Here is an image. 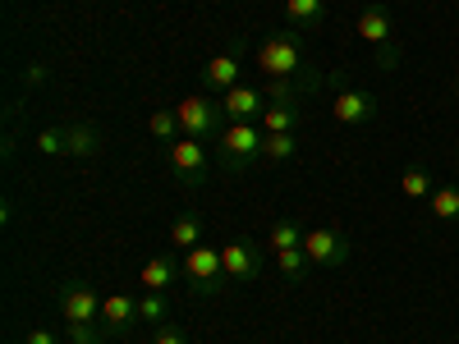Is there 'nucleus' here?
<instances>
[{
	"mask_svg": "<svg viewBox=\"0 0 459 344\" xmlns=\"http://www.w3.org/2000/svg\"><path fill=\"white\" fill-rule=\"evenodd\" d=\"M257 69L266 79H308V83H331L335 73H322L308 64V47H303V32L299 28H285V32H266L257 42Z\"/></svg>",
	"mask_w": 459,
	"mask_h": 344,
	"instance_id": "obj_1",
	"label": "nucleus"
},
{
	"mask_svg": "<svg viewBox=\"0 0 459 344\" xmlns=\"http://www.w3.org/2000/svg\"><path fill=\"white\" fill-rule=\"evenodd\" d=\"M262 129L253 120H230L216 138V166L225 175H248L262 166Z\"/></svg>",
	"mask_w": 459,
	"mask_h": 344,
	"instance_id": "obj_2",
	"label": "nucleus"
},
{
	"mask_svg": "<svg viewBox=\"0 0 459 344\" xmlns=\"http://www.w3.org/2000/svg\"><path fill=\"white\" fill-rule=\"evenodd\" d=\"M175 115H179V133L184 138H221V129L230 125L225 120V110H221V97H207V92H194V97H184L179 106H175Z\"/></svg>",
	"mask_w": 459,
	"mask_h": 344,
	"instance_id": "obj_3",
	"label": "nucleus"
},
{
	"mask_svg": "<svg viewBox=\"0 0 459 344\" xmlns=\"http://www.w3.org/2000/svg\"><path fill=\"white\" fill-rule=\"evenodd\" d=\"M184 280L194 289V298H216L230 276H225V262H221V248L212 244H198L194 253H184Z\"/></svg>",
	"mask_w": 459,
	"mask_h": 344,
	"instance_id": "obj_4",
	"label": "nucleus"
},
{
	"mask_svg": "<svg viewBox=\"0 0 459 344\" xmlns=\"http://www.w3.org/2000/svg\"><path fill=\"white\" fill-rule=\"evenodd\" d=\"M303 253H308V262L317 266V271H335V266H344L354 257V244H350L344 229L317 225V229H303Z\"/></svg>",
	"mask_w": 459,
	"mask_h": 344,
	"instance_id": "obj_5",
	"label": "nucleus"
},
{
	"mask_svg": "<svg viewBox=\"0 0 459 344\" xmlns=\"http://www.w3.org/2000/svg\"><path fill=\"white\" fill-rule=\"evenodd\" d=\"M166 166H170V175H175L179 184H188V188H198V184L212 179V157H207V147H203L198 138H175V142L166 147Z\"/></svg>",
	"mask_w": 459,
	"mask_h": 344,
	"instance_id": "obj_6",
	"label": "nucleus"
},
{
	"mask_svg": "<svg viewBox=\"0 0 459 344\" xmlns=\"http://www.w3.org/2000/svg\"><path fill=\"white\" fill-rule=\"evenodd\" d=\"M331 88H335V97H331V115H335V125H344V129H359V125H372V120H377L381 101H377L368 88H344L340 73L331 79Z\"/></svg>",
	"mask_w": 459,
	"mask_h": 344,
	"instance_id": "obj_7",
	"label": "nucleus"
},
{
	"mask_svg": "<svg viewBox=\"0 0 459 344\" xmlns=\"http://www.w3.org/2000/svg\"><path fill=\"white\" fill-rule=\"evenodd\" d=\"M56 303H60V317H65V322L101 326V303H106V298H101L88 280H65L60 294H56Z\"/></svg>",
	"mask_w": 459,
	"mask_h": 344,
	"instance_id": "obj_8",
	"label": "nucleus"
},
{
	"mask_svg": "<svg viewBox=\"0 0 459 344\" xmlns=\"http://www.w3.org/2000/svg\"><path fill=\"white\" fill-rule=\"evenodd\" d=\"M221 262H225V276L230 285H253L262 276V248L253 239H230L221 244Z\"/></svg>",
	"mask_w": 459,
	"mask_h": 344,
	"instance_id": "obj_9",
	"label": "nucleus"
},
{
	"mask_svg": "<svg viewBox=\"0 0 459 344\" xmlns=\"http://www.w3.org/2000/svg\"><path fill=\"white\" fill-rule=\"evenodd\" d=\"M239 73H244V42H235L230 51H221V56H212L203 64V88L212 97H221V92H230L239 83Z\"/></svg>",
	"mask_w": 459,
	"mask_h": 344,
	"instance_id": "obj_10",
	"label": "nucleus"
},
{
	"mask_svg": "<svg viewBox=\"0 0 459 344\" xmlns=\"http://www.w3.org/2000/svg\"><path fill=\"white\" fill-rule=\"evenodd\" d=\"M179 276H184V257H175V253H157V257H147V262H143L138 285H143L147 294H166Z\"/></svg>",
	"mask_w": 459,
	"mask_h": 344,
	"instance_id": "obj_11",
	"label": "nucleus"
},
{
	"mask_svg": "<svg viewBox=\"0 0 459 344\" xmlns=\"http://www.w3.org/2000/svg\"><path fill=\"white\" fill-rule=\"evenodd\" d=\"M101 326H106V335H129L134 326H143L138 298H134V294H106V303H101Z\"/></svg>",
	"mask_w": 459,
	"mask_h": 344,
	"instance_id": "obj_12",
	"label": "nucleus"
},
{
	"mask_svg": "<svg viewBox=\"0 0 459 344\" xmlns=\"http://www.w3.org/2000/svg\"><path fill=\"white\" fill-rule=\"evenodd\" d=\"M272 106L262 97V88H248V83H235L230 92H221V110L225 120H262V110Z\"/></svg>",
	"mask_w": 459,
	"mask_h": 344,
	"instance_id": "obj_13",
	"label": "nucleus"
},
{
	"mask_svg": "<svg viewBox=\"0 0 459 344\" xmlns=\"http://www.w3.org/2000/svg\"><path fill=\"white\" fill-rule=\"evenodd\" d=\"M359 37H363V42H372V47L395 42V14L381 5V0H372L368 10H359Z\"/></svg>",
	"mask_w": 459,
	"mask_h": 344,
	"instance_id": "obj_14",
	"label": "nucleus"
},
{
	"mask_svg": "<svg viewBox=\"0 0 459 344\" xmlns=\"http://www.w3.org/2000/svg\"><path fill=\"white\" fill-rule=\"evenodd\" d=\"M308 92H322V83H308V79H266L262 83V97L281 101V106H299V97H308Z\"/></svg>",
	"mask_w": 459,
	"mask_h": 344,
	"instance_id": "obj_15",
	"label": "nucleus"
},
{
	"mask_svg": "<svg viewBox=\"0 0 459 344\" xmlns=\"http://www.w3.org/2000/svg\"><path fill=\"white\" fill-rule=\"evenodd\" d=\"M97 151H101V129L65 125V157H97Z\"/></svg>",
	"mask_w": 459,
	"mask_h": 344,
	"instance_id": "obj_16",
	"label": "nucleus"
},
{
	"mask_svg": "<svg viewBox=\"0 0 459 344\" xmlns=\"http://www.w3.org/2000/svg\"><path fill=\"white\" fill-rule=\"evenodd\" d=\"M285 19H290V28H322V19H326V0H285Z\"/></svg>",
	"mask_w": 459,
	"mask_h": 344,
	"instance_id": "obj_17",
	"label": "nucleus"
},
{
	"mask_svg": "<svg viewBox=\"0 0 459 344\" xmlns=\"http://www.w3.org/2000/svg\"><path fill=\"white\" fill-rule=\"evenodd\" d=\"M257 129H262V133H294V129H299V106H281V101H272V106L262 110Z\"/></svg>",
	"mask_w": 459,
	"mask_h": 344,
	"instance_id": "obj_18",
	"label": "nucleus"
},
{
	"mask_svg": "<svg viewBox=\"0 0 459 344\" xmlns=\"http://www.w3.org/2000/svg\"><path fill=\"white\" fill-rule=\"evenodd\" d=\"M266 248H272V253L303 248V229H299V220H294V216H281V220H272V229H266Z\"/></svg>",
	"mask_w": 459,
	"mask_h": 344,
	"instance_id": "obj_19",
	"label": "nucleus"
},
{
	"mask_svg": "<svg viewBox=\"0 0 459 344\" xmlns=\"http://www.w3.org/2000/svg\"><path fill=\"white\" fill-rule=\"evenodd\" d=\"M203 244V220L198 216H175V225H170V248L175 253H194Z\"/></svg>",
	"mask_w": 459,
	"mask_h": 344,
	"instance_id": "obj_20",
	"label": "nucleus"
},
{
	"mask_svg": "<svg viewBox=\"0 0 459 344\" xmlns=\"http://www.w3.org/2000/svg\"><path fill=\"white\" fill-rule=\"evenodd\" d=\"M299 151V138L294 133H266L262 138V166H285Z\"/></svg>",
	"mask_w": 459,
	"mask_h": 344,
	"instance_id": "obj_21",
	"label": "nucleus"
},
{
	"mask_svg": "<svg viewBox=\"0 0 459 344\" xmlns=\"http://www.w3.org/2000/svg\"><path fill=\"white\" fill-rule=\"evenodd\" d=\"M276 266H281V276H285L290 285H303V280H308V271H313V262H308V253H303V248L276 253Z\"/></svg>",
	"mask_w": 459,
	"mask_h": 344,
	"instance_id": "obj_22",
	"label": "nucleus"
},
{
	"mask_svg": "<svg viewBox=\"0 0 459 344\" xmlns=\"http://www.w3.org/2000/svg\"><path fill=\"white\" fill-rule=\"evenodd\" d=\"M147 133L157 138L161 147H170L175 138H184V133H179V115H175V110H152V115H147Z\"/></svg>",
	"mask_w": 459,
	"mask_h": 344,
	"instance_id": "obj_23",
	"label": "nucleus"
},
{
	"mask_svg": "<svg viewBox=\"0 0 459 344\" xmlns=\"http://www.w3.org/2000/svg\"><path fill=\"white\" fill-rule=\"evenodd\" d=\"M400 194L404 198H432V175H428V166H404V175H400Z\"/></svg>",
	"mask_w": 459,
	"mask_h": 344,
	"instance_id": "obj_24",
	"label": "nucleus"
},
{
	"mask_svg": "<svg viewBox=\"0 0 459 344\" xmlns=\"http://www.w3.org/2000/svg\"><path fill=\"white\" fill-rule=\"evenodd\" d=\"M138 317H143V326H166V317H170L166 294H147V289H143V298H138Z\"/></svg>",
	"mask_w": 459,
	"mask_h": 344,
	"instance_id": "obj_25",
	"label": "nucleus"
},
{
	"mask_svg": "<svg viewBox=\"0 0 459 344\" xmlns=\"http://www.w3.org/2000/svg\"><path fill=\"white\" fill-rule=\"evenodd\" d=\"M432 216L437 220H459V184L432 188Z\"/></svg>",
	"mask_w": 459,
	"mask_h": 344,
	"instance_id": "obj_26",
	"label": "nucleus"
},
{
	"mask_svg": "<svg viewBox=\"0 0 459 344\" xmlns=\"http://www.w3.org/2000/svg\"><path fill=\"white\" fill-rule=\"evenodd\" d=\"M65 340L69 344H106V326H79V322H65Z\"/></svg>",
	"mask_w": 459,
	"mask_h": 344,
	"instance_id": "obj_27",
	"label": "nucleus"
},
{
	"mask_svg": "<svg viewBox=\"0 0 459 344\" xmlns=\"http://www.w3.org/2000/svg\"><path fill=\"white\" fill-rule=\"evenodd\" d=\"M400 60H404L400 42H381V47H372V64H377V69H386V73H395V69H400Z\"/></svg>",
	"mask_w": 459,
	"mask_h": 344,
	"instance_id": "obj_28",
	"label": "nucleus"
},
{
	"mask_svg": "<svg viewBox=\"0 0 459 344\" xmlns=\"http://www.w3.org/2000/svg\"><path fill=\"white\" fill-rule=\"evenodd\" d=\"M32 147L42 151V157H60V151H65V129H56V125H51V129H42V133L32 138Z\"/></svg>",
	"mask_w": 459,
	"mask_h": 344,
	"instance_id": "obj_29",
	"label": "nucleus"
},
{
	"mask_svg": "<svg viewBox=\"0 0 459 344\" xmlns=\"http://www.w3.org/2000/svg\"><path fill=\"white\" fill-rule=\"evenodd\" d=\"M47 79H51V64H42V60H32V64L23 69V88H28V92H32V88H42Z\"/></svg>",
	"mask_w": 459,
	"mask_h": 344,
	"instance_id": "obj_30",
	"label": "nucleus"
},
{
	"mask_svg": "<svg viewBox=\"0 0 459 344\" xmlns=\"http://www.w3.org/2000/svg\"><path fill=\"white\" fill-rule=\"evenodd\" d=\"M152 344H188V335L179 331V326H157V331H152Z\"/></svg>",
	"mask_w": 459,
	"mask_h": 344,
	"instance_id": "obj_31",
	"label": "nucleus"
},
{
	"mask_svg": "<svg viewBox=\"0 0 459 344\" xmlns=\"http://www.w3.org/2000/svg\"><path fill=\"white\" fill-rule=\"evenodd\" d=\"M23 344H60V335H56V331H47V326H32V331L23 335Z\"/></svg>",
	"mask_w": 459,
	"mask_h": 344,
	"instance_id": "obj_32",
	"label": "nucleus"
},
{
	"mask_svg": "<svg viewBox=\"0 0 459 344\" xmlns=\"http://www.w3.org/2000/svg\"><path fill=\"white\" fill-rule=\"evenodd\" d=\"M455 92H459V73H455Z\"/></svg>",
	"mask_w": 459,
	"mask_h": 344,
	"instance_id": "obj_33",
	"label": "nucleus"
},
{
	"mask_svg": "<svg viewBox=\"0 0 459 344\" xmlns=\"http://www.w3.org/2000/svg\"><path fill=\"white\" fill-rule=\"evenodd\" d=\"M455 166H459V151H455Z\"/></svg>",
	"mask_w": 459,
	"mask_h": 344,
	"instance_id": "obj_34",
	"label": "nucleus"
}]
</instances>
